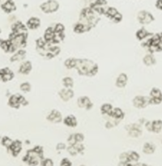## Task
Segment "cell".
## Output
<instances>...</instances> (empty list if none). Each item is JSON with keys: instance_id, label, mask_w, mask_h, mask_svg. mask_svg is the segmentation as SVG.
<instances>
[{"instance_id": "obj_1", "label": "cell", "mask_w": 162, "mask_h": 166, "mask_svg": "<svg viewBox=\"0 0 162 166\" xmlns=\"http://www.w3.org/2000/svg\"><path fill=\"white\" fill-rule=\"evenodd\" d=\"M75 70L81 76L92 77L98 72V64L87 58H77Z\"/></svg>"}, {"instance_id": "obj_2", "label": "cell", "mask_w": 162, "mask_h": 166, "mask_svg": "<svg viewBox=\"0 0 162 166\" xmlns=\"http://www.w3.org/2000/svg\"><path fill=\"white\" fill-rule=\"evenodd\" d=\"M142 46L147 48L150 53L155 52L162 51V32H158L151 36L145 42L142 44Z\"/></svg>"}, {"instance_id": "obj_3", "label": "cell", "mask_w": 162, "mask_h": 166, "mask_svg": "<svg viewBox=\"0 0 162 166\" xmlns=\"http://www.w3.org/2000/svg\"><path fill=\"white\" fill-rule=\"evenodd\" d=\"M9 40L11 42V52L15 53L19 49H22L27 44V39H28V32L24 33H15L11 32L9 34Z\"/></svg>"}, {"instance_id": "obj_4", "label": "cell", "mask_w": 162, "mask_h": 166, "mask_svg": "<svg viewBox=\"0 0 162 166\" xmlns=\"http://www.w3.org/2000/svg\"><path fill=\"white\" fill-rule=\"evenodd\" d=\"M29 104L25 97L22 96L21 94H13L11 95L8 99V104L9 106L12 109H18L20 108V106H27Z\"/></svg>"}, {"instance_id": "obj_5", "label": "cell", "mask_w": 162, "mask_h": 166, "mask_svg": "<svg viewBox=\"0 0 162 166\" xmlns=\"http://www.w3.org/2000/svg\"><path fill=\"white\" fill-rule=\"evenodd\" d=\"M40 9L45 14H52L58 11L59 3L57 0H47L40 5Z\"/></svg>"}, {"instance_id": "obj_6", "label": "cell", "mask_w": 162, "mask_h": 166, "mask_svg": "<svg viewBox=\"0 0 162 166\" xmlns=\"http://www.w3.org/2000/svg\"><path fill=\"white\" fill-rule=\"evenodd\" d=\"M137 19L142 25H147L151 22H153L155 20V18L151 12L146 11V10H142V11H139L137 14Z\"/></svg>"}, {"instance_id": "obj_7", "label": "cell", "mask_w": 162, "mask_h": 166, "mask_svg": "<svg viewBox=\"0 0 162 166\" xmlns=\"http://www.w3.org/2000/svg\"><path fill=\"white\" fill-rule=\"evenodd\" d=\"M162 102V92L158 87H152L149 94V104H160Z\"/></svg>"}, {"instance_id": "obj_8", "label": "cell", "mask_w": 162, "mask_h": 166, "mask_svg": "<svg viewBox=\"0 0 162 166\" xmlns=\"http://www.w3.org/2000/svg\"><path fill=\"white\" fill-rule=\"evenodd\" d=\"M133 105L136 109H144L149 104V96H136L132 100Z\"/></svg>"}, {"instance_id": "obj_9", "label": "cell", "mask_w": 162, "mask_h": 166, "mask_svg": "<svg viewBox=\"0 0 162 166\" xmlns=\"http://www.w3.org/2000/svg\"><path fill=\"white\" fill-rule=\"evenodd\" d=\"M145 127L148 131L158 134L162 130V120H153L148 121L145 123Z\"/></svg>"}, {"instance_id": "obj_10", "label": "cell", "mask_w": 162, "mask_h": 166, "mask_svg": "<svg viewBox=\"0 0 162 166\" xmlns=\"http://www.w3.org/2000/svg\"><path fill=\"white\" fill-rule=\"evenodd\" d=\"M126 130H127L129 136L133 138H138L142 134L143 130L140 125L137 123H132L126 126Z\"/></svg>"}, {"instance_id": "obj_11", "label": "cell", "mask_w": 162, "mask_h": 166, "mask_svg": "<svg viewBox=\"0 0 162 166\" xmlns=\"http://www.w3.org/2000/svg\"><path fill=\"white\" fill-rule=\"evenodd\" d=\"M61 52V48L58 45H50L45 51L41 53V55H44L47 58H53L56 56H58Z\"/></svg>"}, {"instance_id": "obj_12", "label": "cell", "mask_w": 162, "mask_h": 166, "mask_svg": "<svg viewBox=\"0 0 162 166\" xmlns=\"http://www.w3.org/2000/svg\"><path fill=\"white\" fill-rule=\"evenodd\" d=\"M46 119L49 122L58 124L62 121V115L60 111L57 110V109H52L49 113V114L47 115Z\"/></svg>"}, {"instance_id": "obj_13", "label": "cell", "mask_w": 162, "mask_h": 166, "mask_svg": "<svg viewBox=\"0 0 162 166\" xmlns=\"http://www.w3.org/2000/svg\"><path fill=\"white\" fill-rule=\"evenodd\" d=\"M77 105L80 109H85L87 110H90L93 107V104L90 100V98L87 96H79L77 99Z\"/></svg>"}, {"instance_id": "obj_14", "label": "cell", "mask_w": 162, "mask_h": 166, "mask_svg": "<svg viewBox=\"0 0 162 166\" xmlns=\"http://www.w3.org/2000/svg\"><path fill=\"white\" fill-rule=\"evenodd\" d=\"M75 92L72 90V88H66V87H63L58 92V96H59L60 99L65 102H67L70 100H71L74 97Z\"/></svg>"}, {"instance_id": "obj_15", "label": "cell", "mask_w": 162, "mask_h": 166, "mask_svg": "<svg viewBox=\"0 0 162 166\" xmlns=\"http://www.w3.org/2000/svg\"><path fill=\"white\" fill-rule=\"evenodd\" d=\"M0 74H1V78H2L1 82H3V83H6V82L12 80L15 77L14 72L9 67L0 69Z\"/></svg>"}, {"instance_id": "obj_16", "label": "cell", "mask_w": 162, "mask_h": 166, "mask_svg": "<svg viewBox=\"0 0 162 166\" xmlns=\"http://www.w3.org/2000/svg\"><path fill=\"white\" fill-rule=\"evenodd\" d=\"M1 8L6 14H11L16 11V5L13 0H6V2L1 4Z\"/></svg>"}, {"instance_id": "obj_17", "label": "cell", "mask_w": 162, "mask_h": 166, "mask_svg": "<svg viewBox=\"0 0 162 166\" xmlns=\"http://www.w3.org/2000/svg\"><path fill=\"white\" fill-rule=\"evenodd\" d=\"M8 150L11 151V155L13 156H17L22 150V142L20 140H18V139L14 140L11 146L9 147Z\"/></svg>"}, {"instance_id": "obj_18", "label": "cell", "mask_w": 162, "mask_h": 166, "mask_svg": "<svg viewBox=\"0 0 162 166\" xmlns=\"http://www.w3.org/2000/svg\"><path fill=\"white\" fill-rule=\"evenodd\" d=\"M11 32L15 33H24L28 32V28L21 21H16L11 24Z\"/></svg>"}, {"instance_id": "obj_19", "label": "cell", "mask_w": 162, "mask_h": 166, "mask_svg": "<svg viewBox=\"0 0 162 166\" xmlns=\"http://www.w3.org/2000/svg\"><path fill=\"white\" fill-rule=\"evenodd\" d=\"M27 52L25 49H19L18 50L13 53V55L10 57V62H19L22 61L25 58Z\"/></svg>"}, {"instance_id": "obj_20", "label": "cell", "mask_w": 162, "mask_h": 166, "mask_svg": "<svg viewBox=\"0 0 162 166\" xmlns=\"http://www.w3.org/2000/svg\"><path fill=\"white\" fill-rule=\"evenodd\" d=\"M128 76L126 73H120L115 80V86L118 88H123L127 84Z\"/></svg>"}, {"instance_id": "obj_21", "label": "cell", "mask_w": 162, "mask_h": 166, "mask_svg": "<svg viewBox=\"0 0 162 166\" xmlns=\"http://www.w3.org/2000/svg\"><path fill=\"white\" fill-rule=\"evenodd\" d=\"M26 27L28 29L35 30L37 29L40 26V19L38 17L32 16L28 19V21L26 23Z\"/></svg>"}, {"instance_id": "obj_22", "label": "cell", "mask_w": 162, "mask_h": 166, "mask_svg": "<svg viewBox=\"0 0 162 166\" xmlns=\"http://www.w3.org/2000/svg\"><path fill=\"white\" fill-rule=\"evenodd\" d=\"M32 69V62L30 61H24L19 65L18 72L21 74H28Z\"/></svg>"}, {"instance_id": "obj_23", "label": "cell", "mask_w": 162, "mask_h": 166, "mask_svg": "<svg viewBox=\"0 0 162 166\" xmlns=\"http://www.w3.org/2000/svg\"><path fill=\"white\" fill-rule=\"evenodd\" d=\"M62 122L65 126H66L67 127L70 128H75L77 126V118L74 116L73 114L67 115L66 117H65L62 119Z\"/></svg>"}, {"instance_id": "obj_24", "label": "cell", "mask_w": 162, "mask_h": 166, "mask_svg": "<svg viewBox=\"0 0 162 166\" xmlns=\"http://www.w3.org/2000/svg\"><path fill=\"white\" fill-rule=\"evenodd\" d=\"M92 28L88 27L87 25L83 23L82 22H77L75 23L74 27H73V31L75 33H78V34H81V33H84L86 32H89L90 30Z\"/></svg>"}, {"instance_id": "obj_25", "label": "cell", "mask_w": 162, "mask_h": 166, "mask_svg": "<svg viewBox=\"0 0 162 166\" xmlns=\"http://www.w3.org/2000/svg\"><path fill=\"white\" fill-rule=\"evenodd\" d=\"M109 117L116 120V121H120L121 120L123 119L124 117H125V113H124L122 109L117 107V108H114V109H112L110 115H109Z\"/></svg>"}, {"instance_id": "obj_26", "label": "cell", "mask_w": 162, "mask_h": 166, "mask_svg": "<svg viewBox=\"0 0 162 166\" xmlns=\"http://www.w3.org/2000/svg\"><path fill=\"white\" fill-rule=\"evenodd\" d=\"M49 45H50V44L46 43V41L44 40L43 37H39L38 39H36V49H37V51L38 52H40V53H39L40 54H41L43 52L45 51V49H46Z\"/></svg>"}, {"instance_id": "obj_27", "label": "cell", "mask_w": 162, "mask_h": 166, "mask_svg": "<svg viewBox=\"0 0 162 166\" xmlns=\"http://www.w3.org/2000/svg\"><path fill=\"white\" fill-rule=\"evenodd\" d=\"M153 35L152 32H149L146 28H141L137 30V32H135V36H136L137 40H143L145 38H147L148 36H151Z\"/></svg>"}, {"instance_id": "obj_28", "label": "cell", "mask_w": 162, "mask_h": 166, "mask_svg": "<svg viewBox=\"0 0 162 166\" xmlns=\"http://www.w3.org/2000/svg\"><path fill=\"white\" fill-rule=\"evenodd\" d=\"M143 62L145 66H153L156 63V59L153 56V53H148L143 57Z\"/></svg>"}, {"instance_id": "obj_29", "label": "cell", "mask_w": 162, "mask_h": 166, "mask_svg": "<svg viewBox=\"0 0 162 166\" xmlns=\"http://www.w3.org/2000/svg\"><path fill=\"white\" fill-rule=\"evenodd\" d=\"M11 40H1L0 39V48L5 52V53H11Z\"/></svg>"}, {"instance_id": "obj_30", "label": "cell", "mask_w": 162, "mask_h": 166, "mask_svg": "<svg viewBox=\"0 0 162 166\" xmlns=\"http://www.w3.org/2000/svg\"><path fill=\"white\" fill-rule=\"evenodd\" d=\"M77 63V58L75 57H69V58H66L65 61H64V66L66 69L68 70H71V69H75V66H76Z\"/></svg>"}, {"instance_id": "obj_31", "label": "cell", "mask_w": 162, "mask_h": 166, "mask_svg": "<svg viewBox=\"0 0 162 166\" xmlns=\"http://www.w3.org/2000/svg\"><path fill=\"white\" fill-rule=\"evenodd\" d=\"M113 105L109 103H104L100 106V113L104 116H109L111 111L113 109Z\"/></svg>"}, {"instance_id": "obj_32", "label": "cell", "mask_w": 162, "mask_h": 166, "mask_svg": "<svg viewBox=\"0 0 162 166\" xmlns=\"http://www.w3.org/2000/svg\"><path fill=\"white\" fill-rule=\"evenodd\" d=\"M62 84L63 86V87L72 88L73 86H74V79L70 76L64 77L62 79Z\"/></svg>"}, {"instance_id": "obj_33", "label": "cell", "mask_w": 162, "mask_h": 166, "mask_svg": "<svg viewBox=\"0 0 162 166\" xmlns=\"http://www.w3.org/2000/svg\"><path fill=\"white\" fill-rule=\"evenodd\" d=\"M156 151V146L151 143H145L143 147V151L145 154H152Z\"/></svg>"}, {"instance_id": "obj_34", "label": "cell", "mask_w": 162, "mask_h": 166, "mask_svg": "<svg viewBox=\"0 0 162 166\" xmlns=\"http://www.w3.org/2000/svg\"><path fill=\"white\" fill-rule=\"evenodd\" d=\"M117 12H118V11L117 10V8L113 7V6H109L108 8L105 9V12H104V15L107 18H109V19H112L115 16V15Z\"/></svg>"}, {"instance_id": "obj_35", "label": "cell", "mask_w": 162, "mask_h": 166, "mask_svg": "<svg viewBox=\"0 0 162 166\" xmlns=\"http://www.w3.org/2000/svg\"><path fill=\"white\" fill-rule=\"evenodd\" d=\"M19 89L21 90L23 92H24V93H27V92H29L31 91L32 86H31V84L28 82H23V83H22L19 85Z\"/></svg>"}, {"instance_id": "obj_36", "label": "cell", "mask_w": 162, "mask_h": 166, "mask_svg": "<svg viewBox=\"0 0 162 166\" xmlns=\"http://www.w3.org/2000/svg\"><path fill=\"white\" fill-rule=\"evenodd\" d=\"M53 29H54V32L56 33H58V34H64L65 32V26L61 23H56L54 27H53Z\"/></svg>"}, {"instance_id": "obj_37", "label": "cell", "mask_w": 162, "mask_h": 166, "mask_svg": "<svg viewBox=\"0 0 162 166\" xmlns=\"http://www.w3.org/2000/svg\"><path fill=\"white\" fill-rule=\"evenodd\" d=\"M13 140L11 139V138H9V137L7 136H4L2 137V140H1V143H2V145L3 146V147H5L6 148L8 149L9 147L11 146V144L12 143Z\"/></svg>"}, {"instance_id": "obj_38", "label": "cell", "mask_w": 162, "mask_h": 166, "mask_svg": "<svg viewBox=\"0 0 162 166\" xmlns=\"http://www.w3.org/2000/svg\"><path fill=\"white\" fill-rule=\"evenodd\" d=\"M128 159L130 161H138L139 159V155L136 151H130L128 153Z\"/></svg>"}, {"instance_id": "obj_39", "label": "cell", "mask_w": 162, "mask_h": 166, "mask_svg": "<svg viewBox=\"0 0 162 166\" xmlns=\"http://www.w3.org/2000/svg\"><path fill=\"white\" fill-rule=\"evenodd\" d=\"M74 136H75V139L76 143H82L84 139V135L83 134H81V133H75L74 134Z\"/></svg>"}, {"instance_id": "obj_40", "label": "cell", "mask_w": 162, "mask_h": 166, "mask_svg": "<svg viewBox=\"0 0 162 166\" xmlns=\"http://www.w3.org/2000/svg\"><path fill=\"white\" fill-rule=\"evenodd\" d=\"M107 4L106 0H95V2H92L90 6H104Z\"/></svg>"}, {"instance_id": "obj_41", "label": "cell", "mask_w": 162, "mask_h": 166, "mask_svg": "<svg viewBox=\"0 0 162 166\" xmlns=\"http://www.w3.org/2000/svg\"><path fill=\"white\" fill-rule=\"evenodd\" d=\"M111 20H112V21H113V23H120V22H121L122 20V15L121 13H120L119 11H118V12H117V14L115 15V16H114V17H113V19H111Z\"/></svg>"}, {"instance_id": "obj_42", "label": "cell", "mask_w": 162, "mask_h": 166, "mask_svg": "<svg viewBox=\"0 0 162 166\" xmlns=\"http://www.w3.org/2000/svg\"><path fill=\"white\" fill-rule=\"evenodd\" d=\"M42 166H53V161L50 159H45L41 161Z\"/></svg>"}, {"instance_id": "obj_43", "label": "cell", "mask_w": 162, "mask_h": 166, "mask_svg": "<svg viewBox=\"0 0 162 166\" xmlns=\"http://www.w3.org/2000/svg\"><path fill=\"white\" fill-rule=\"evenodd\" d=\"M60 166H71V162L67 159V158H64L61 161Z\"/></svg>"}, {"instance_id": "obj_44", "label": "cell", "mask_w": 162, "mask_h": 166, "mask_svg": "<svg viewBox=\"0 0 162 166\" xmlns=\"http://www.w3.org/2000/svg\"><path fill=\"white\" fill-rule=\"evenodd\" d=\"M155 6H156V9L162 11V0H156V3H155Z\"/></svg>"}, {"instance_id": "obj_45", "label": "cell", "mask_w": 162, "mask_h": 166, "mask_svg": "<svg viewBox=\"0 0 162 166\" xmlns=\"http://www.w3.org/2000/svg\"><path fill=\"white\" fill-rule=\"evenodd\" d=\"M65 148H66V145H65V143H59L58 145H57V149H58V150H63V149Z\"/></svg>"}, {"instance_id": "obj_46", "label": "cell", "mask_w": 162, "mask_h": 166, "mask_svg": "<svg viewBox=\"0 0 162 166\" xmlns=\"http://www.w3.org/2000/svg\"><path fill=\"white\" fill-rule=\"evenodd\" d=\"M6 0H0V2H1V4H2V3H3V2H6Z\"/></svg>"}, {"instance_id": "obj_47", "label": "cell", "mask_w": 162, "mask_h": 166, "mask_svg": "<svg viewBox=\"0 0 162 166\" xmlns=\"http://www.w3.org/2000/svg\"><path fill=\"white\" fill-rule=\"evenodd\" d=\"M0 81H2V78H1V74H0Z\"/></svg>"}, {"instance_id": "obj_48", "label": "cell", "mask_w": 162, "mask_h": 166, "mask_svg": "<svg viewBox=\"0 0 162 166\" xmlns=\"http://www.w3.org/2000/svg\"><path fill=\"white\" fill-rule=\"evenodd\" d=\"M1 32H2V29L0 28V33H1Z\"/></svg>"}]
</instances>
